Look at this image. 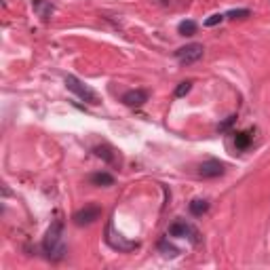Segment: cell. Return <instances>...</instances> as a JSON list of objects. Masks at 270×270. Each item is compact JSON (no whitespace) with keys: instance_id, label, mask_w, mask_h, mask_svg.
Wrapping results in <instances>:
<instances>
[{"instance_id":"1","label":"cell","mask_w":270,"mask_h":270,"mask_svg":"<svg viewBox=\"0 0 270 270\" xmlns=\"http://www.w3.org/2000/svg\"><path fill=\"white\" fill-rule=\"evenodd\" d=\"M43 252L47 254V258L51 262H60L64 260L66 256V245H64V222L62 220H55L49 230H47V235L43 239Z\"/></svg>"},{"instance_id":"2","label":"cell","mask_w":270,"mask_h":270,"mask_svg":"<svg viewBox=\"0 0 270 270\" xmlns=\"http://www.w3.org/2000/svg\"><path fill=\"white\" fill-rule=\"evenodd\" d=\"M66 87L76 95L79 100H83L85 104H89V106H100L102 104V100H100V95L95 93L89 85H85L81 79H76V76H72V74H68L66 76Z\"/></svg>"},{"instance_id":"3","label":"cell","mask_w":270,"mask_h":270,"mask_svg":"<svg viewBox=\"0 0 270 270\" xmlns=\"http://www.w3.org/2000/svg\"><path fill=\"white\" fill-rule=\"evenodd\" d=\"M205 53V47L201 43H190L186 47H180L176 51V60L182 64V66H190V64H197Z\"/></svg>"},{"instance_id":"4","label":"cell","mask_w":270,"mask_h":270,"mask_svg":"<svg viewBox=\"0 0 270 270\" xmlns=\"http://www.w3.org/2000/svg\"><path fill=\"white\" fill-rule=\"evenodd\" d=\"M169 237H180V239H188L190 243H199L201 239V235H199V230L192 226V224H188V222H184V220H178V222H173L171 226H169Z\"/></svg>"},{"instance_id":"5","label":"cell","mask_w":270,"mask_h":270,"mask_svg":"<svg viewBox=\"0 0 270 270\" xmlns=\"http://www.w3.org/2000/svg\"><path fill=\"white\" fill-rule=\"evenodd\" d=\"M102 218V207L100 205H85L83 209H79L72 216V222L76 226H91Z\"/></svg>"},{"instance_id":"6","label":"cell","mask_w":270,"mask_h":270,"mask_svg":"<svg viewBox=\"0 0 270 270\" xmlns=\"http://www.w3.org/2000/svg\"><path fill=\"white\" fill-rule=\"evenodd\" d=\"M224 171H226V163H222L218 159H209V161L199 165V176L205 178V180L220 178V176H224Z\"/></svg>"},{"instance_id":"7","label":"cell","mask_w":270,"mask_h":270,"mask_svg":"<svg viewBox=\"0 0 270 270\" xmlns=\"http://www.w3.org/2000/svg\"><path fill=\"white\" fill-rule=\"evenodd\" d=\"M148 98H150V93L146 89H131V91H127L123 95L121 102L125 106H129V108H140V106H144L148 102Z\"/></svg>"},{"instance_id":"8","label":"cell","mask_w":270,"mask_h":270,"mask_svg":"<svg viewBox=\"0 0 270 270\" xmlns=\"http://www.w3.org/2000/svg\"><path fill=\"white\" fill-rule=\"evenodd\" d=\"M93 152H95V157H100V159H104L108 165H121V154L114 150L110 144H102V146H95L93 148Z\"/></svg>"},{"instance_id":"9","label":"cell","mask_w":270,"mask_h":270,"mask_svg":"<svg viewBox=\"0 0 270 270\" xmlns=\"http://www.w3.org/2000/svg\"><path fill=\"white\" fill-rule=\"evenodd\" d=\"M89 182L93 184V186H104V188H108V186H114V182H117V178L112 176V173H108V171H95V173H91L89 176Z\"/></svg>"},{"instance_id":"10","label":"cell","mask_w":270,"mask_h":270,"mask_svg":"<svg viewBox=\"0 0 270 270\" xmlns=\"http://www.w3.org/2000/svg\"><path fill=\"white\" fill-rule=\"evenodd\" d=\"M32 7H34V13L41 17V19H45V22H47V19L53 15V11H55L49 0H32Z\"/></svg>"},{"instance_id":"11","label":"cell","mask_w":270,"mask_h":270,"mask_svg":"<svg viewBox=\"0 0 270 270\" xmlns=\"http://www.w3.org/2000/svg\"><path fill=\"white\" fill-rule=\"evenodd\" d=\"M209 201L207 199H192L190 201V205H188V209H190V214L192 216H197V218H201V216H205L207 211H209Z\"/></svg>"},{"instance_id":"12","label":"cell","mask_w":270,"mask_h":270,"mask_svg":"<svg viewBox=\"0 0 270 270\" xmlns=\"http://www.w3.org/2000/svg\"><path fill=\"white\" fill-rule=\"evenodd\" d=\"M252 140H254L252 131H241V133H237V135H235V144H237V148H239V150H247V148H249V144H252Z\"/></svg>"},{"instance_id":"13","label":"cell","mask_w":270,"mask_h":270,"mask_svg":"<svg viewBox=\"0 0 270 270\" xmlns=\"http://www.w3.org/2000/svg\"><path fill=\"white\" fill-rule=\"evenodd\" d=\"M197 30H199V26H197V22H192V19H186V22H182V24L178 26V32H180L182 36H195Z\"/></svg>"},{"instance_id":"14","label":"cell","mask_w":270,"mask_h":270,"mask_svg":"<svg viewBox=\"0 0 270 270\" xmlns=\"http://www.w3.org/2000/svg\"><path fill=\"white\" fill-rule=\"evenodd\" d=\"M249 15H252L249 9H235V11L226 13V17H230V19H243V17H249Z\"/></svg>"},{"instance_id":"15","label":"cell","mask_w":270,"mask_h":270,"mask_svg":"<svg viewBox=\"0 0 270 270\" xmlns=\"http://www.w3.org/2000/svg\"><path fill=\"white\" fill-rule=\"evenodd\" d=\"M190 89H192V81H184V83H180V85L176 87V98H184V95H186Z\"/></svg>"},{"instance_id":"16","label":"cell","mask_w":270,"mask_h":270,"mask_svg":"<svg viewBox=\"0 0 270 270\" xmlns=\"http://www.w3.org/2000/svg\"><path fill=\"white\" fill-rule=\"evenodd\" d=\"M224 19H226V15H222V13H216V15H211L209 19H205V26H207V28H214V26L222 24Z\"/></svg>"},{"instance_id":"17","label":"cell","mask_w":270,"mask_h":270,"mask_svg":"<svg viewBox=\"0 0 270 270\" xmlns=\"http://www.w3.org/2000/svg\"><path fill=\"white\" fill-rule=\"evenodd\" d=\"M235 123H237V114H230V117H228L226 121H222V123L218 125V131H228Z\"/></svg>"}]
</instances>
